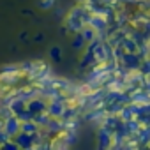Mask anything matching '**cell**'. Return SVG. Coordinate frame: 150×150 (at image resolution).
Here are the masks:
<instances>
[{
	"mask_svg": "<svg viewBox=\"0 0 150 150\" xmlns=\"http://www.w3.org/2000/svg\"><path fill=\"white\" fill-rule=\"evenodd\" d=\"M4 132L11 138V139H14L18 134H21V120L18 118V117H7L6 120H4Z\"/></svg>",
	"mask_w": 150,
	"mask_h": 150,
	"instance_id": "6da1fadb",
	"label": "cell"
},
{
	"mask_svg": "<svg viewBox=\"0 0 150 150\" xmlns=\"http://www.w3.org/2000/svg\"><path fill=\"white\" fill-rule=\"evenodd\" d=\"M113 146V132L106 127H101L97 131V150H111Z\"/></svg>",
	"mask_w": 150,
	"mask_h": 150,
	"instance_id": "7a4b0ae2",
	"label": "cell"
},
{
	"mask_svg": "<svg viewBox=\"0 0 150 150\" xmlns=\"http://www.w3.org/2000/svg\"><path fill=\"white\" fill-rule=\"evenodd\" d=\"M14 141H16V145L21 148V150H27V148H30V146H34V145H37V139H35V136H30V134H18L16 138H14Z\"/></svg>",
	"mask_w": 150,
	"mask_h": 150,
	"instance_id": "3957f363",
	"label": "cell"
},
{
	"mask_svg": "<svg viewBox=\"0 0 150 150\" xmlns=\"http://www.w3.org/2000/svg\"><path fill=\"white\" fill-rule=\"evenodd\" d=\"M37 131H39V125H37L34 120H30V122H21V132H23V134L35 136Z\"/></svg>",
	"mask_w": 150,
	"mask_h": 150,
	"instance_id": "277c9868",
	"label": "cell"
},
{
	"mask_svg": "<svg viewBox=\"0 0 150 150\" xmlns=\"http://www.w3.org/2000/svg\"><path fill=\"white\" fill-rule=\"evenodd\" d=\"M2 150H21V148L16 145V141H14V139H11L7 145H4V146H2Z\"/></svg>",
	"mask_w": 150,
	"mask_h": 150,
	"instance_id": "5b68a950",
	"label": "cell"
},
{
	"mask_svg": "<svg viewBox=\"0 0 150 150\" xmlns=\"http://www.w3.org/2000/svg\"><path fill=\"white\" fill-rule=\"evenodd\" d=\"M11 141V138L4 132V131H0V146H4V145H7Z\"/></svg>",
	"mask_w": 150,
	"mask_h": 150,
	"instance_id": "8992f818",
	"label": "cell"
}]
</instances>
